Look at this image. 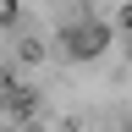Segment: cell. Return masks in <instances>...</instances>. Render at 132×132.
Returning a JSON list of instances; mask_svg holds the SVG:
<instances>
[{
  "instance_id": "1",
  "label": "cell",
  "mask_w": 132,
  "mask_h": 132,
  "mask_svg": "<svg viewBox=\"0 0 132 132\" xmlns=\"http://www.w3.org/2000/svg\"><path fill=\"white\" fill-rule=\"evenodd\" d=\"M66 50H72V55H99V50H105V28H99V22L72 28V33H66Z\"/></svg>"
},
{
  "instance_id": "3",
  "label": "cell",
  "mask_w": 132,
  "mask_h": 132,
  "mask_svg": "<svg viewBox=\"0 0 132 132\" xmlns=\"http://www.w3.org/2000/svg\"><path fill=\"white\" fill-rule=\"evenodd\" d=\"M127 44H132V22H127Z\"/></svg>"
},
{
  "instance_id": "2",
  "label": "cell",
  "mask_w": 132,
  "mask_h": 132,
  "mask_svg": "<svg viewBox=\"0 0 132 132\" xmlns=\"http://www.w3.org/2000/svg\"><path fill=\"white\" fill-rule=\"evenodd\" d=\"M16 22V0H0V28H11Z\"/></svg>"
}]
</instances>
